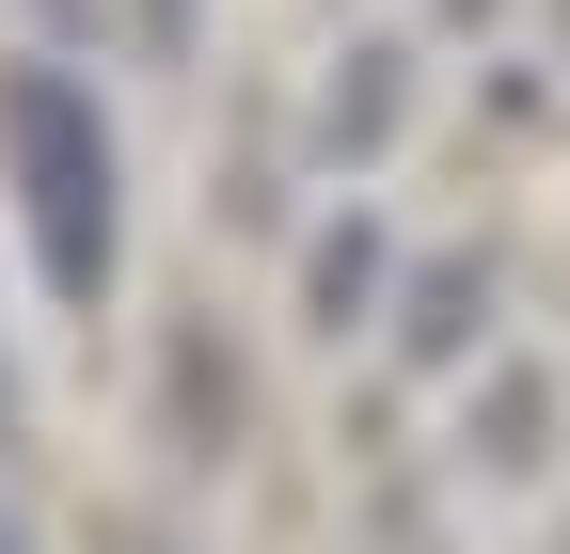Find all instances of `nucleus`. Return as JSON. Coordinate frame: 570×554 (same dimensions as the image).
I'll list each match as a JSON object with an SVG mask.
<instances>
[{
  "mask_svg": "<svg viewBox=\"0 0 570 554\" xmlns=\"http://www.w3.org/2000/svg\"><path fill=\"white\" fill-rule=\"evenodd\" d=\"M475 317H491V301H475V269H428V286H412V365H460V349H475Z\"/></svg>",
  "mask_w": 570,
  "mask_h": 554,
  "instance_id": "2",
  "label": "nucleus"
},
{
  "mask_svg": "<svg viewBox=\"0 0 570 554\" xmlns=\"http://www.w3.org/2000/svg\"><path fill=\"white\" fill-rule=\"evenodd\" d=\"M365 301H381V238H365V222H348V238H317V317L348 333V317H365Z\"/></svg>",
  "mask_w": 570,
  "mask_h": 554,
  "instance_id": "3",
  "label": "nucleus"
},
{
  "mask_svg": "<svg viewBox=\"0 0 570 554\" xmlns=\"http://www.w3.org/2000/svg\"><path fill=\"white\" fill-rule=\"evenodd\" d=\"M142 17H159V48H190V0H142Z\"/></svg>",
  "mask_w": 570,
  "mask_h": 554,
  "instance_id": "4",
  "label": "nucleus"
},
{
  "mask_svg": "<svg viewBox=\"0 0 570 554\" xmlns=\"http://www.w3.org/2000/svg\"><path fill=\"white\" fill-rule=\"evenodd\" d=\"M0 428H17V380H0Z\"/></svg>",
  "mask_w": 570,
  "mask_h": 554,
  "instance_id": "5",
  "label": "nucleus"
},
{
  "mask_svg": "<svg viewBox=\"0 0 570 554\" xmlns=\"http://www.w3.org/2000/svg\"><path fill=\"white\" fill-rule=\"evenodd\" d=\"M0 144H17V206H32L48 286L96 301L111 286V127H96V96L63 80V63H17V80H0Z\"/></svg>",
  "mask_w": 570,
  "mask_h": 554,
  "instance_id": "1",
  "label": "nucleus"
},
{
  "mask_svg": "<svg viewBox=\"0 0 570 554\" xmlns=\"http://www.w3.org/2000/svg\"><path fill=\"white\" fill-rule=\"evenodd\" d=\"M0 554H32V538H17V523H0Z\"/></svg>",
  "mask_w": 570,
  "mask_h": 554,
  "instance_id": "6",
  "label": "nucleus"
}]
</instances>
